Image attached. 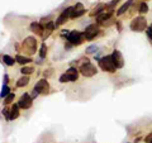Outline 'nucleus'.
<instances>
[{
  "mask_svg": "<svg viewBox=\"0 0 152 143\" xmlns=\"http://www.w3.org/2000/svg\"><path fill=\"white\" fill-rule=\"evenodd\" d=\"M99 66H100V69L107 71V72H114V71L117 70L115 65L113 62V58L112 56H105L103 57V58L99 60Z\"/></svg>",
  "mask_w": 152,
  "mask_h": 143,
  "instance_id": "nucleus-1",
  "label": "nucleus"
},
{
  "mask_svg": "<svg viewBox=\"0 0 152 143\" xmlns=\"http://www.w3.org/2000/svg\"><path fill=\"white\" fill-rule=\"evenodd\" d=\"M131 29L134 32H143L147 29V22L143 17H137L131 22Z\"/></svg>",
  "mask_w": 152,
  "mask_h": 143,
  "instance_id": "nucleus-2",
  "label": "nucleus"
},
{
  "mask_svg": "<svg viewBox=\"0 0 152 143\" xmlns=\"http://www.w3.org/2000/svg\"><path fill=\"white\" fill-rule=\"evenodd\" d=\"M80 72H81L84 76H86V77H91V76H94L98 71H96V67H95L93 63H90L89 61H86L85 63L81 65V67H80Z\"/></svg>",
  "mask_w": 152,
  "mask_h": 143,
  "instance_id": "nucleus-3",
  "label": "nucleus"
},
{
  "mask_svg": "<svg viewBox=\"0 0 152 143\" xmlns=\"http://www.w3.org/2000/svg\"><path fill=\"white\" fill-rule=\"evenodd\" d=\"M67 39H69V42H71V45H80L84 39V36L77 31H72L69 33Z\"/></svg>",
  "mask_w": 152,
  "mask_h": 143,
  "instance_id": "nucleus-4",
  "label": "nucleus"
},
{
  "mask_svg": "<svg viewBox=\"0 0 152 143\" xmlns=\"http://www.w3.org/2000/svg\"><path fill=\"white\" fill-rule=\"evenodd\" d=\"M34 90L38 94H47L50 91V85L47 82V80H39L34 86Z\"/></svg>",
  "mask_w": 152,
  "mask_h": 143,
  "instance_id": "nucleus-5",
  "label": "nucleus"
},
{
  "mask_svg": "<svg viewBox=\"0 0 152 143\" xmlns=\"http://www.w3.org/2000/svg\"><path fill=\"white\" fill-rule=\"evenodd\" d=\"M112 58H113V62L115 65L117 69H122L123 66H124V60H123V56L119 51H114L112 53Z\"/></svg>",
  "mask_w": 152,
  "mask_h": 143,
  "instance_id": "nucleus-6",
  "label": "nucleus"
},
{
  "mask_svg": "<svg viewBox=\"0 0 152 143\" xmlns=\"http://www.w3.org/2000/svg\"><path fill=\"white\" fill-rule=\"evenodd\" d=\"M98 33H99V28L95 26V24H91V26L86 27L84 36H85V38H86V39H93L94 37H96Z\"/></svg>",
  "mask_w": 152,
  "mask_h": 143,
  "instance_id": "nucleus-7",
  "label": "nucleus"
},
{
  "mask_svg": "<svg viewBox=\"0 0 152 143\" xmlns=\"http://www.w3.org/2000/svg\"><path fill=\"white\" fill-rule=\"evenodd\" d=\"M18 105H19V108H23V109L31 108L32 107V96H29L28 94H24L20 99H19Z\"/></svg>",
  "mask_w": 152,
  "mask_h": 143,
  "instance_id": "nucleus-8",
  "label": "nucleus"
},
{
  "mask_svg": "<svg viewBox=\"0 0 152 143\" xmlns=\"http://www.w3.org/2000/svg\"><path fill=\"white\" fill-rule=\"evenodd\" d=\"M24 47L29 51V53H34L36 51V47H37V43H36V39L33 37H28L26 38L24 41Z\"/></svg>",
  "mask_w": 152,
  "mask_h": 143,
  "instance_id": "nucleus-9",
  "label": "nucleus"
},
{
  "mask_svg": "<svg viewBox=\"0 0 152 143\" xmlns=\"http://www.w3.org/2000/svg\"><path fill=\"white\" fill-rule=\"evenodd\" d=\"M65 74H66V76H67L69 81H75V80H77V77H79V71L76 70L75 67H70Z\"/></svg>",
  "mask_w": 152,
  "mask_h": 143,
  "instance_id": "nucleus-10",
  "label": "nucleus"
},
{
  "mask_svg": "<svg viewBox=\"0 0 152 143\" xmlns=\"http://www.w3.org/2000/svg\"><path fill=\"white\" fill-rule=\"evenodd\" d=\"M84 13H85V9L83 8L81 4L79 3V4H76V7H74V10H72V13H71L70 18H77L80 15H83Z\"/></svg>",
  "mask_w": 152,
  "mask_h": 143,
  "instance_id": "nucleus-11",
  "label": "nucleus"
},
{
  "mask_svg": "<svg viewBox=\"0 0 152 143\" xmlns=\"http://www.w3.org/2000/svg\"><path fill=\"white\" fill-rule=\"evenodd\" d=\"M31 29L33 33H36V34H42V33H43V27H42L39 23H32Z\"/></svg>",
  "mask_w": 152,
  "mask_h": 143,
  "instance_id": "nucleus-12",
  "label": "nucleus"
},
{
  "mask_svg": "<svg viewBox=\"0 0 152 143\" xmlns=\"http://www.w3.org/2000/svg\"><path fill=\"white\" fill-rule=\"evenodd\" d=\"M19 117V105H13L12 110H10V115H9V120H13V119H15Z\"/></svg>",
  "mask_w": 152,
  "mask_h": 143,
  "instance_id": "nucleus-13",
  "label": "nucleus"
},
{
  "mask_svg": "<svg viewBox=\"0 0 152 143\" xmlns=\"http://www.w3.org/2000/svg\"><path fill=\"white\" fill-rule=\"evenodd\" d=\"M15 61L18 63H20V65H26L28 62H32V60L29 58V57H24V56H20V55L15 56Z\"/></svg>",
  "mask_w": 152,
  "mask_h": 143,
  "instance_id": "nucleus-14",
  "label": "nucleus"
},
{
  "mask_svg": "<svg viewBox=\"0 0 152 143\" xmlns=\"http://www.w3.org/2000/svg\"><path fill=\"white\" fill-rule=\"evenodd\" d=\"M132 1H133V0H128L127 3H124V4H123V5H122L119 9H118V12H117V14H118V15H121V14H123V13H124V12L127 10V9L131 7Z\"/></svg>",
  "mask_w": 152,
  "mask_h": 143,
  "instance_id": "nucleus-15",
  "label": "nucleus"
},
{
  "mask_svg": "<svg viewBox=\"0 0 152 143\" xmlns=\"http://www.w3.org/2000/svg\"><path fill=\"white\" fill-rule=\"evenodd\" d=\"M28 82H29V79H28V76H23V77H20V79L18 80L17 86L18 88H23V86H26V85H28Z\"/></svg>",
  "mask_w": 152,
  "mask_h": 143,
  "instance_id": "nucleus-16",
  "label": "nucleus"
},
{
  "mask_svg": "<svg viewBox=\"0 0 152 143\" xmlns=\"http://www.w3.org/2000/svg\"><path fill=\"white\" fill-rule=\"evenodd\" d=\"M112 15V13L109 12V13H103V14H99V15L96 17V20L98 22H104V20H107V19H109Z\"/></svg>",
  "mask_w": 152,
  "mask_h": 143,
  "instance_id": "nucleus-17",
  "label": "nucleus"
},
{
  "mask_svg": "<svg viewBox=\"0 0 152 143\" xmlns=\"http://www.w3.org/2000/svg\"><path fill=\"white\" fill-rule=\"evenodd\" d=\"M33 67H29V66H26V67H23L22 70H20V72L24 75V76H28V75H31V74H33Z\"/></svg>",
  "mask_w": 152,
  "mask_h": 143,
  "instance_id": "nucleus-18",
  "label": "nucleus"
},
{
  "mask_svg": "<svg viewBox=\"0 0 152 143\" xmlns=\"http://www.w3.org/2000/svg\"><path fill=\"white\" fill-rule=\"evenodd\" d=\"M9 94H10V89H9L7 85H4L3 89H1V94H0V96H1V98H7Z\"/></svg>",
  "mask_w": 152,
  "mask_h": 143,
  "instance_id": "nucleus-19",
  "label": "nucleus"
},
{
  "mask_svg": "<svg viewBox=\"0 0 152 143\" xmlns=\"http://www.w3.org/2000/svg\"><path fill=\"white\" fill-rule=\"evenodd\" d=\"M3 60H4V62H5L8 66H13V63H14V60L12 58V57H9V56H4Z\"/></svg>",
  "mask_w": 152,
  "mask_h": 143,
  "instance_id": "nucleus-20",
  "label": "nucleus"
},
{
  "mask_svg": "<svg viewBox=\"0 0 152 143\" xmlns=\"http://www.w3.org/2000/svg\"><path fill=\"white\" fill-rule=\"evenodd\" d=\"M46 53H47V47H46V45L43 43V45H42V47H41V52H39L41 58H45V57H46Z\"/></svg>",
  "mask_w": 152,
  "mask_h": 143,
  "instance_id": "nucleus-21",
  "label": "nucleus"
},
{
  "mask_svg": "<svg viewBox=\"0 0 152 143\" xmlns=\"http://www.w3.org/2000/svg\"><path fill=\"white\" fill-rule=\"evenodd\" d=\"M98 52V46H89L86 48V53H95Z\"/></svg>",
  "mask_w": 152,
  "mask_h": 143,
  "instance_id": "nucleus-22",
  "label": "nucleus"
},
{
  "mask_svg": "<svg viewBox=\"0 0 152 143\" xmlns=\"http://www.w3.org/2000/svg\"><path fill=\"white\" fill-rule=\"evenodd\" d=\"M147 12H148V7H147V4H146V3H142L141 7H140V13L145 14V13H147Z\"/></svg>",
  "mask_w": 152,
  "mask_h": 143,
  "instance_id": "nucleus-23",
  "label": "nucleus"
},
{
  "mask_svg": "<svg viewBox=\"0 0 152 143\" xmlns=\"http://www.w3.org/2000/svg\"><path fill=\"white\" fill-rule=\"evenodd\" d=\"M13 99H14V94H9L8 96L5 98V104L12 103V101H13Z\"/></svg>",
  "mask_w": 152,
  "mask_h": 143,
  "instance_id": "nucleus-24",
  "label": "nucleus"
},
{
  "mask_svg": "<svg viewBox=\"0 0 152 143\" xmlns=\"http://www.w3.org/2000/svg\"><path fill=\"white\" fill-rule=\"evenodd\" d=\"M67 81H69V79H67V76H66V74H64V75L60 77V82L65 84V82H67Z\"/></svg>",
  "mask_w": 152,
  "mask_h": 143,
  "instance_id": "nucleus-25",
  "label": "nucleus"
},
{
  "mask_svg": "<svg viewBox=\"0 0 152 143\" xmlns=\"http://www.w3.org/2000/svg\"><path fill=\"white\" fill-rule=\"evenodd\" d=\"M147 36H148V38L152 41V24L148 27V29H147Z\"/></svg>",
  "mask_w": 152,
  "mask_h": 143,
  "instance_id": "nucleus-26",
  "label": "nucleus"
},
{
  "mask_svg": "<svg viewBox=\"0 0 152 143\" xmlns=\"http://www.w3.org/2000/svg\"><path fill=\"white\" fill-rule=\"evenodd\" d=\"M146 142H147V143H152V133L146 137Z\"/></svg>",
  "mask_w": 152,
  "mask_h": 143,
  "instance_id": "nucleus-27",
  "label": "nucleus"
},
{
  "mask_svg": "<svg viewBox=\"0 0 152 143\" xmlns=\"http://www.w3.org/2000/svg\"><path fill=\"white\" fill-rule=\"evenodd\" d=\"M3 114H4V117H7V119H9V115H10V114H9V110H8V109H4V110H3Z\"/></svg>",
  "mask_w": 152,
  "mask_h": 143,
  "instance_id": "nucleus-28",
  "label": "nucleus"
}]
</instances>
